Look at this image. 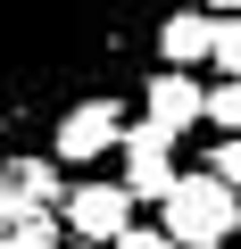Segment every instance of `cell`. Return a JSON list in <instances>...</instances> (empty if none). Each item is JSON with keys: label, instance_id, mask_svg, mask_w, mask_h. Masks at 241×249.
<instances>
[{"label": "cell", "instance_id": "5bb4252c", "mask_svg": "<svg viewBox=\"0 0 241 249\" xmlns=\"http://www.w3.org/2000/svg\"><path fill=\"white\" fill-rule=\"evenodd\" d=\"M208 17H241V0H208Z\"/></svg>", "mask_w": 241, "mask_h": 249}, {"label": "cell", "instance_id": "277c9868", "mask_svg": "<svg viewBox=\"0 0 241 249\" xmlns=\"http://www.w3.org/2000/svg\"><path fill=\"white\" fill-rule=\"evenodd\" d=\"M58 166L34 150V158H9V166H0V232H9V224H50L58 216Z\"/></svg>", "mask_w": 241, "mask_h": 249}, {"label": "cell", "instance_id": "7a4b0ae2", "mask_svg": "<svg viewBox=\"0 0 241 249\" xmlns=\"http://www.w3.org/2000/svg\"><path fill=\"white\" fill-rule=\"evenodd\" d=\"M158 232L175 249H241V191H224L208 166L183 175L167 199H158Z\"/></svg>", "mask_w": 241, "mask_h": 249}, {"label": "cell", "instance_id": "7c38bea8", "mask_svg": "<svg viewBox=\"0 0 241 249\" xmlns=\"http://www.w3.org/2000/svg\"><path fill=\"white\" fill-rule=\"evenodd\" d=\"M208 175H216L224 191H241V133H224V142L208 150Z\"/></svg>", "mask_w": 241, "mask_h": 249}, {"label": "cell", "instance_id": "4fadbf2b", "mask_svg": "<svg viewBox=\"0 0 241 249\" xmlns=\"http://www.w3.org/2000/svg\"><path fill=\"white\" fill-rule=\"evenodd\" d=\"M108 249H175V241H167V232H158V224H133V232H116V241H108Z\"/></svg>", "mask_w": 241, "mask_h": 249}, {"label": "cell", "instance_id": "30bf717a", "mask_svg": "<svg viewBox=\"0 0 241 249\" xmlns=\"http://www.w3.org/2000/svg\"><path fill=\"white\" fill-rule=\"evenodd\" d=\"M208 67H224V83H241V17H216V50Z\"/></svg>", "mask_w": 241, "mask_h": 249}, {"label": "cell", "instance_id": "8992f818", "mask_svg": "<svg viewBox=\"0 0 241 249\" xmlns=\"http://www.w3.org/2000/svg\"><path fill=\"white\" fill-rule=\"evenodd\" d=\"M208 108V83L200 75H175V67H158L150 83H142V124H150V133H167V142H183V133H200V116Z\"/></svg>", "mask_w": 241, "mask_h": 249}, {"label": "cell", "instance_id": "ba28073f", "mask_svg": "<svg viewBox=\"0 0 241 249\" xmlns=\"http://www.w3.org/2000/svg\"><path fill=\"white\" fill-rule=\"evenodd\" d=\"M150 50H158V58H167L175 75H191V67H200V58L216 50V17L200 9V0H183V9H175V17L158 25V42H150Z\"/></svg>", "mask_w": 241, "mask_h": 249}, {"label": "cell", "instance_id": "5b68a950", "mask_svg": "<svg viewBox=\"0 0 241 249\" xmlns=\"http://www.w3.org/2000/svg\"><path fill=\"white\" fill-rule=\"evenodd\" d=\"M133 208H142V199H133L125 183H75V191L58 199L67 232H75V241H92V249H108L116 232H133Z\"/></svg>", "mask_w": 241, "mask_h": 249}, {"label": "cell", "instance_id": "6da1fadb", "mask_svg": "<svg viewBox=\"0 0 241 249\" xmlns=\"http://www.w3.org/2000/svg\"><path fill=\"white\" fill-rule=\"evenodd\" d=\"M183 0H0V166L34 158L75 100L116 91Z\"/></svg>", "mask_w": 241, "mask_h": 249}, {"label": "cell", "instance_id": "52a82bcc", "mask_svg": "<svg viewBox=\"0 0 241 249\" xmlns=\"http://www.w3.org/2000/svg\"><path fill=\"white\" fill-rule=\"evenodd\" d=\"M116 158H125V191H133V199H167V191L183 183V166H175V142H167V133H150V124H133Z\"/></svg>", "mask_w": 241, "mask_h": 249}, {"label": "cell", "instance_id": "8fae6325", "mask_svg": "<svg viewBox=\"0 0 241 249\" xmlns=\"http://www.w3.org/2000/svg\"><path fill=\"white\" fill-rule=\"evenodd\" d=\"M0 249H67V241H58V216H50V224H9Z\"/></svg>", "mask_w": 241, "mask_h": 249}, {"label": "cell", "instance_id": "9c48e42d", "mask_svg": "<svg viewBox=\"0 0 241 249\" xmlns=\"http://www.w3.org/2000/svg\"><path fill=\"white\" fill-rule=\"evenodd\" d=\"M208 124H216V142L224 133H241V83H208V108H200Z\"/></svg>", "mask_w": 241, "mask_h": 249}, {"label": "cell", "instance_id": "3957f363", "mask_svg": "<svg viewBox=\"0 0 241 249\" xmlns=\"http://www.w3.org/2000/svg\"><path fill=\"white\" fill-rule=\"evenodd\" d=\"M125 133H133V108L116 100V91H100V100H75V108L50 124L42 158H50V166H100L108 150H125Z\"/></svg>", "mask_w": 241, "mask_h": 249}]
</instances>
